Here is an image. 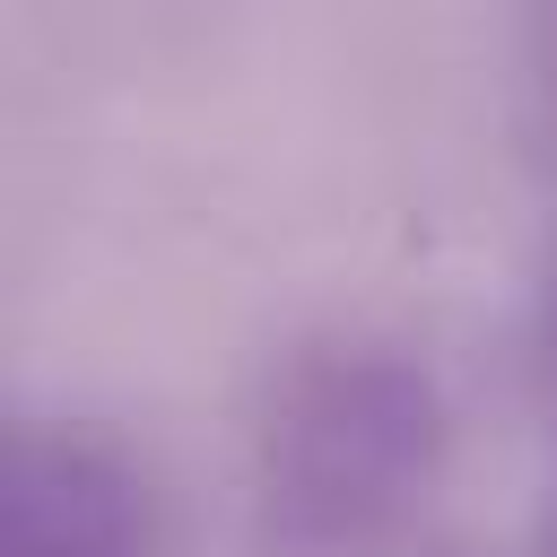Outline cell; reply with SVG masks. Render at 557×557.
Listing matches in <instances>:
<instances>
[{
    "instance_id": "3",
    "label": "cell",
    "mask_w": 557,
    "mask_h": 557,
    "mask_svg": "<svg viewBox=\"0 0 557 557\" xmlns=\"http://www.w3.org/2000/svg\"><path fill=\"white\" fill-rule=\"evenodd\" d=\"M548 400H557V296H548Z\"/></svg>"
},
{
    "instance_id": "1",
    "label": "cell",
    "mask_w": 557,
    "mask_h": 557,
    "mask_svg": "<svg viewBox=\"0 0 557 557\" xmlns=\"http://www.w3.org/2000/svg\"><path fill=\"white\" fill-rule=\"evenodd\" d=\"M444 479V392L409 348L331 339L270 392L252 444L261 557H374Z\"/></svg>"
},
{
    "instance_id": "2",
    "label": "cell",
    "mask_w": 557,
    "mask_h": 557,
    "mask_svg": "<svg viewBox=\"0 0 557 557\" xmlns=\"http://www.w3.org/2000/svg\"><path fill=\"white\" fill-rule=\"evenodd\" d=\"M157 513L122 444L17 426L0 461V557H148Z\"/></svg>"
}]
</instances>
